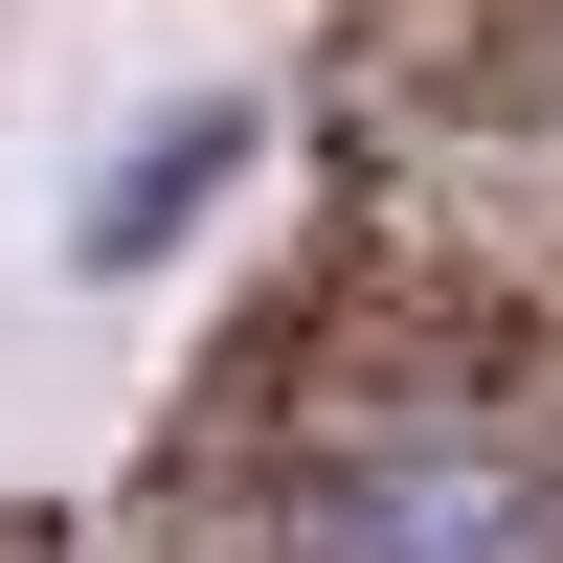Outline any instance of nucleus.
Listing matches in <instances>:
<instances>
[{
  "label": "nucleus",
  "mask_w": 563,
  "mask_h": 563,
  "mask_svg": "<svg viewBox=\"0 0 563 563\" xmlns=\"http://www.w3.org/2000/svg\"><path fill=\"white\" fill-rule=\"evenodd\" d=\"M225 180H249V113H180V135H158L135 180H90V225H68V249H90V271H158L180 225L225 203Z\"/></svg>",
  "instance_id": "obj_2"
},
{
  "label": "nucleus",
  "mask_w": 563,
  "mask_h": 563,
  "mask_svg": "<svg viewBox=\"0 0 563 563\" xmlns=\"http://www.w3.org/2000/svg\"><path fill=\"white\" fill-rule=\"evenodd\" d=\"M271 563H563V429L541 406H339L271 474Z\"/></svg>",
  "instance_id": "obj_1"
}]
</instances>
